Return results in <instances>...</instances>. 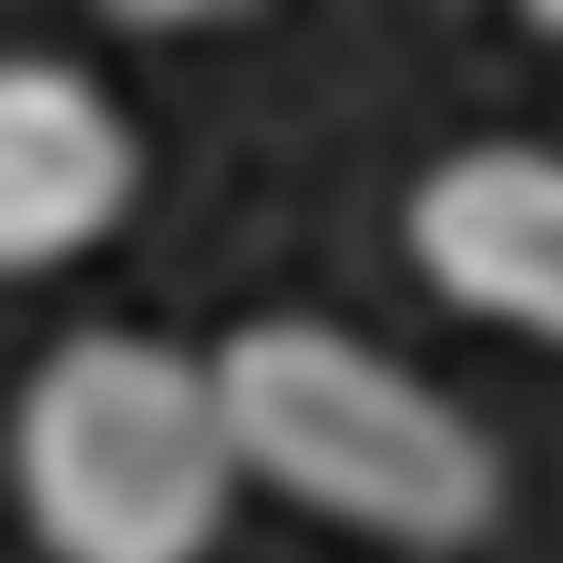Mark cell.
Returning <instances> with one entry per match:
<instances>
[{
  "label": "cell",
  "mask_w": 563,
  "mask_h": 563,
  "mask_svg": "<svg viewBox=\"0 0 563 563\" xmlns=\"http://www.w3.org/2000/svg\"><path fill=\"white\" fill-rule=\"evenodd\" d=\"M216 400L246 482L400 553H472L512 512L503 441L379 339L328 318H256L216 349Z\"/></svg>",
  "instance_id": "6da1fadb"
},
{
  "label": "cell",
  "mask_w": 563,
  "mask_h": 563,
  "mask_svg": "<svg viewBox=\"0 0 563 563\" xmlns=\"http://www.w3.org/2000/svg\"><path fill=\"white\" fill-rule=\"evenodd\" d=\"M11 482L52 563H206L246 482L216 358L73 328L11 410Z\"/></svg>",
  "instance_id": "7a4b0ae2"
},
{
  "label": "cell",
  "mask_w": 563,
  "mask_h": 563,
  "mask_svg": "<svg viewBox=\"0 0 563 563\" xmlns=\"http://www.w3.org/2000/svg\"><path fill=\"white\" fill-rule=\"evenodd\" d=\"M144 144L123 103L62 52H0V277L73 267L123 225Z\"/></svg>",
  "instance_id": "3957f363"
},
{
  "label": "cell",
  "mask_w": 563,
  "mask_h": 563,
  "mask_svg": "<svg viewBox=\"0 0 563 563\" xmlns=\"http://www.w3.org/2000/svg\"><path fill=\"white\" fill-rule=\"evenodd\" d=\"M410 267L461 318L563 349V154L553 144H461L410 185Z\"/></svg>",
  "instance_id": "277c9868"
},
{
  "label": "cell",
  "mask_w": 563,
  "mask_h": 563,
  "mask_svg": "<svg viewBox=\"0 0 563 563\" xmlns=\"http://www.w3.org/2000/svg\"><path fill=\"white\" fill-rule=\"evenodd\" d=\"M533 21H543V31H563V11H533Z\"/></svg>",
  "instance_id": "5b68a950"
}]
</instances>
